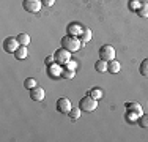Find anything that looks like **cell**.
<instances>
[{
    "instance_id": "26",
    "label": "cell",
    "mask_w": 148,
    "mask_h": 142,
    "mask_svg": "<svg viewBox=\"0 0 148 142\" xmlns=\"http://www.w3.org/2000/svg\"><path fill=\"white\" fill-rule=\"evenodd\" d=\"M41 2H43L44 6H52L55 3V0H41Z\"/></svg>"
},
{
    "instance_id": "3",
    "label": "cell",
    "mask_w": 148,
    "mask_h": 142,
    "mask_svg": "<svg viewBox=\"0 0 148 142\" xmlns=\"http://www.w3.org/2000/svg\"><path fill=\"white\" fill-rule=\"evenodd\" d=\"M41 6H43L41 0H24L22 2V8L27 13H40Z\"/></svg>"
},
{
    "instance_id": "25",
    "label": "cell",
    "mask_w": 148,
    "mask_h": 142,
    "mask_svg": "<svg viewBox=\"0 0 148 142\" xmlns=\"http://www.w3.org/2000/svg\"><path fill=\"white\" fill-rule=\"evenodd\" d=\"M52 62H55V57H54V55H49V57H46V59H44L46 66H51V65H52Z\"/></svg>"
},
{
    "instance_id": "2",
    "label": "cell",
    "mask_w": 148,
    "mask_h": 142,
    "mask_svg": "<svg viewBox=\"0 0 148 142\" xmlns=\"http://www.w3.org/2000/svg\"><path fill=\"white\" fill-rule=\"evenodd\" d=\"M79 108L82 109V112H93L98 108V99H95L90 95H87V97H84L79 101Z\"/></svg>"
},
{
    "instance_id": "18",
    "label": "cell",
    "mask_w": 148,
    "mask_h": 142,
    "mask_svg": "<svg viewBox=\"0 0 148 142\" xmlns=\"http://www.w3.org/2000/svg\"><path fill=\"white\" fill-rule=\"evenodd\" d=\"M17 40H19L21 46H29L30 44V37L27 33H19L17 35Z\"/></svg>"
},
{
    "instance_id": "21",
    "label": "cell",
    "mask_w": 148,
    "mask_h": 142,
    "mask_svg": "<svg viewBox=\"0 0 148 142\" xmlns=\"http://www.w3.org/2000/svg\"><path fill=\"white\" fill-rule=\"evenodd\" d=\"M139 71H140V74H142V76L148 77V59H145L142 63H140V66H139Z\"/></svg>"
},
{
    "instance_id": "22",
    "label": "cell",
    "mask_w": 148,
    "mask_h": 142,
    "mask_svg": "<svg viewBox=\"0 0 148 142\" xmlns=\"http://www.w3.org/2000/svg\"><path fill=\"white\" fill-rule=\"evenodd\" d=\"M139 126L142 128H148V114H142V115L139 117Z\"/></svg>"
},
{
    "instance_id": "23",
    "label": "cell",
    "mask_w": 148,
    "mask_h": 142,
    "mask_svg": "<svg viewBox=\"0 0 148 142\" xmlns=\"http://www.w3.org/2000/svg\"><path fill=\"white\" fill-rule=\"evenodd\" d=\"M36 81H35L33 79V77H27V79L25 81H24V87H25V88H29V90H30V88H33V87H36Z\"/></svg>"
},
{
    "instance_id": "16",
    "label": "cell",
    "mask_w": 148,
    "mask_h": 142,
    "mask_svg": "<svg viewBox=\"0 0 148 142\" xmlns=\"http://www.w3.org/2000/svg\"><path fill=\"white\" fill-rule=\"evenodd\" d=\"M136 13H137V16H140V17H148V3L142 2Z\"/></svg>"
},
{
    "instance_id": "9",
    "label": "cell",
    "mask_w": 148,
    "mask_h": 142,
    "mask_svg": "<svg viewBox=\"0 0 148 142\" xmlns=\"http://www.w3.org/2000/svg\"><path fill=\"white\" fill-rule=\"evenodd\" d=\"M95 70L99 71V73H107V71H109V62H106V60L99 59L96 63H95Z\"/></svg>"
},
{
    "instance_id": "15",
    "label": "cell",
    "mask_w": 148,
    "mask_h": 142,
    "mask_svg": "<svg viewBox=\"0 0 148 142\" xmlns=\"http://www.w3.org/2000/svg\"><path fill=\"white\" fill-rule=\"evenodd\" d=\"M120 68H121V65H120V62L118 60H110L109 62V73H112V74H117L118 71H120Z\"/></svg>"
},
{
    "instance_id": "13",
    "label": "cell",
    "mask_w": 148,
    "mask_h": 142,
    "mask_svg": "<svg viewBox=\"0 0 148 142\" xmlns=\"http://www.w3.org/2000/svg\"><path fill=\"white\" fill-rule=\"evenodd\" d=\"M79 38H80V41H82V44L88 43V41L91 40V30H90V28H82V32H80Z\"/></svg>"
},
{
    "instance_id": "6",
    "label": "cell",
    "mask_w": 148,
    "mask_h": 142,
    "mask_svg": "<svg viewBox=\"0 0 148 142\" xmlns=\"http://www.w3.org/2000/svg\"><path fill=\"white\" fill-rule=\"evenodd\" d=\"M19 46H21V43L19 40H17V37H8L5 41H3V49H5L6 52H11V54H14V52L19 49Z\"/></svg>"
},
{
    "instance_id": "7",
    "label": "cell",
    "mask_w": 148,
    "mask_h": 142,
    "mask_svg": "<svg viewBox=\"0 0 148 142\" xmlns=\"http://www.w3.org/2000/svg\"><path fill=\"white\" fill-rule=\"evenodd\" d=\"M55 108H57V111H58L60 114H68L69 111H71L73 104H71V101H69L68 98H58Z\"/></svg>"
},
{
    "instance_id": "12",
    "label": "cell",
    "mask_w": 148,
    "mask_h": 142,
    "mask_svg": "<svg viewBox=\"0 0 148 142\" xmlns=\"http://www.w3.org/2000/svg\"><path fill=\"white\" fill-rule=\"evenodd\" d=\"M80 32H82V27L79 24H69L68 26V35H73V37H79Z\"/></svg>"
},
{
    "instance_id": "24",
    "label": "cell",
    "mask_w": 148,
    "mask_h": 142,
    "mask_svg": "<svg viewBox=\"0 0 148 142\" xmlns=\"http://www.w3.org/2000/svg\"><path fill=\"white\" fill-rule=\"evenodd\" d=\"M65 68H69V70H76L77 68V62L76 60H69L68 63L65 65Z\"/></svg>"
},
{
    "instance_id": "4",
    "label": "cell",
    "mask_w": 148,
    "mask_h": 142,
    "mask_svg": "<svg viewBox=\"0 0 148 142\" xmlns=\"http://www.w3.org/2000/svg\"><path fill=\"white\" fill-rule=\"evenodd\" d=\"M54 57H55V63H58V65L63 66V65H66V63L71 60V52L62 48V49H57V51H55Z\"/></svg>"
},
{
    "instance_id": "17",
    "label": "cell",
    "mask_w": 148,
    "mask_h": 142,
    "mask_svg": "<svg viewBox=\"0 0 148 142\" xmlns=\"http://www.w3.org/2000/svg\"><path fill=\"white\" fill-rule=\"evenodd\" d=\"M80 112H82V109H80L79 106H77V108H71V111L68 112V117L71 120H77L80 117Z\"/></svg>"
},
{
    "instance_id": "1",
    "label": "cell",
    "mask_w": 148,
    "mask_h": 142,
    "mask_svg": "<svg viewBox=\"0 0 148 142\" xmlns=\"http://www.w3.org/2000/svg\"><path fill=\"white\" fill-rule=\"evenodd\" d=\"M80 46H82V41H80L79 37L66 35V37L62 38V48L66 49V51H69L71 54H73V52H77V51H79Z\"/></svg>"
},
{
    "instance_id": "11",
    "label": "cell",
    "mask_w": 148,
    "mask_h": 142,
    "mask_svg": "<svg viewBox=\"0 0 148 142\" xmlns=\"http://www.w3.org/2000/svg\"><path fill=\"white\" fill-rule=\"evenodd\" d=\"M27 55H29V51H27V46H19V49L14 52V57L17 60H24L27 59Z\"/></svg>"
},
{
    "instance_id": "19",
    "label": "cell",
    "mask_w": 148,
    "mask_h": 142,
    "mask_svg": "<svg viewBox=\"0 0 148 142\" xmlns=\"http://www.w3.org/2000/svg\"><path fill=\"white\" fill-rule=\"evenodd\" d=\"M90 97L91 98H95V99H98V101H99L101 98H103V92H101V88H98V87H95V88H91L90 90Z\"/></svg>"
},
{
    "instance_id": "20",
    "label": "cell",
    "mask_w": 148,
    "mask_h": 142,
    "mask_svg": "<svg viewBox=\"0 0 148 142\" xmlns=\"http://www.w3.org/2000/svg\"><path fill=\"white\" fill-rule=\"evenodd\" d=\"M76 76V70H69V68H65L62 71V77L63 79H73Z\"/></svg>"
},
{
    "instance_id": "5",
    "label": "cell",
    "mask_w": 148,
    "mask_h": 142,
    "mask_svg": "<svg viewBox=\"0 0 148 142\" xmlns=\"http://www.w3.org/2000/svg\"><path fill=\"white\" fill-rule=\"evenodd\" d=\"M99 57L103 60H106V62H110V60L115 59V49L114 46L110 44H104L99 48Z\"/></svg>"
},
{
    "instance_id": "8",
    "label": "cell",
    "mask_w": 148,
    "mask_h": 142,
    "mask_svg": "<svg viewBox=\"0 0 148 142\" xmlns=\"http://www.w3.org/2000/svg\"><path fill=\"white\" fill-rule=\"evenodd\" d=\"M46 97V92H44V88L43 87H33V88H30V98L33 99V101H43Z\"/></svg>"
},
{
    "instance_id": "10",
    "label": "cell",
    "mask_w": 148,
    "mask_h": 142,
    "mask_svg": "<svg viewBox=\"0 0 148 142\" xmlns=\"http://www.w3.org/2000/svg\"><path fill=\"white\" fill-rule=\"evenodd\" d=\"M126 109H128V111H131V112H136L139 117L143 114L142 106H140L139 103H128V104H126Z\"/></svg>"
},
{
    "instance_id": "27",
    "label": "cell",
    "mask_w": 148,
    "mask_h": 142,
    "mask_svg": "<svg viewBox=\"0 0 148 142\" xmlns=\"http://www.w3.org/2000/svg\"><path fill=\"white\" fill-rule=\"evenodd\" d=\"M139 6H140V2H137V0L136 2H134V0L131 2V8H139Z\"/></svg>"
},
{
    "instance_id": "14",
    "label": "cell",
    "mask_w": 148,
    "mask_h": 142,
    "mask_svg": "<svg viewBox=\"0 0 148 142\" xmlns=\"http://www.w3.org/2000/svg\"><path fill=\"white\" fill-rule=\"evenodd\" d=\"M60 66H62V65H58V63H52V65L49 66V73H51L54 77H60V76H62V71H63Z\"/></svg>"
}]
</instances>
